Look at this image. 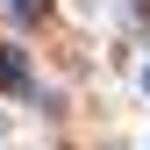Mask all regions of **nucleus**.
Returning <instances> with one entry per match:
<instances>
[{
    "mask_svg": "<svg viewBox=\"0 0 150 150\" xmlns=\"http://www.w3.org/2000/svg\"><path fill=\"white\" fill-rule=\"evenodd\" d=\"M0 79H7V86H22V64H14V57H0Z\"/></svg>",
    "mask_w": 150,
    "mask_h": 150,
    "instance_id": "1",
    "label": "nucleus"
},
{
    "mask_svg": "<svg viewBox=\"0 0 150 150\" xmlns=\"http://www.w3.org/2000/svg\"><path fill=\"white\" fill-rule=\"evenodd\" d=\"M143 86H150V71H143Z\"/></svg>",
    "mask_w": 150,
    "mask_h": 150,
    "instance_id": "2",
    "label": "nucleus"
}]
</instances>
